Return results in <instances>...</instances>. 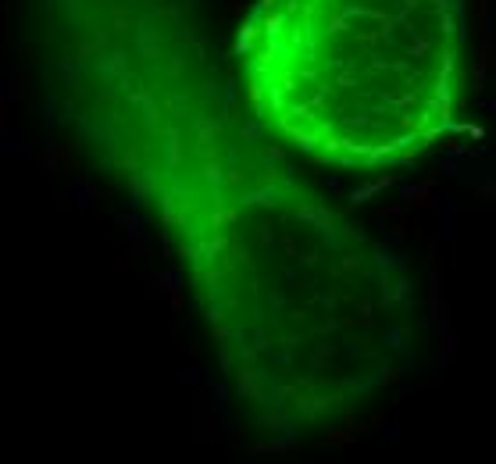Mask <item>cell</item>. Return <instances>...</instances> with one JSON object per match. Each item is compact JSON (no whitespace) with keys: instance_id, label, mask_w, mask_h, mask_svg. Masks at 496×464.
<instances>
[{"instance_id":"2","label":"cell","mask_w":496,"mask_h":464,"mask_svg":"<svg viewBox=\"0 0 496 464\" xmlns=\"http://www.w3.org/2000/svg\"><path fill=\"white\" fill-rule=\"evenodd\" d=\"M464 0H257L243 33L254 111L339 168L421 154L464 86Z\"/></svg>"},{"instance_id":"1","label":"cell","mask_w":496,"mask_h":464,"mask_svg":"<svg viewBox=\"0 0 496 464\" xmlns=\"http://www.w3.org/2000/svg\"><path fill=\"white\" fill-rule=\"evenodd\" d=\"M164 204L229 375L268 425H336L396 375L404 286L293 168L250 157L189 172Z\"/></svg>"}]
</instances>
